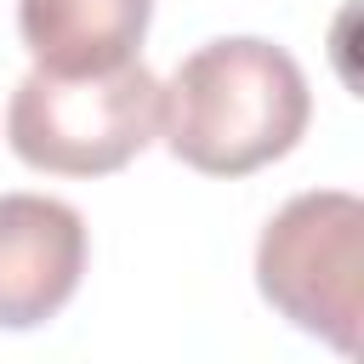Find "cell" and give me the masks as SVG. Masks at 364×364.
Listing matches in <instances>:
<instances>
[{
  "label": "cell",
  "mask_w": 364,
  "mask_h": 364,
  "mask_svg": "<svg viewBox=\"0 0 364 364\" xmlns=\"http://www.w3.org/2000/svg\"><path fill=\"white\" fill-rule=\"evenodd\" d=\"M313 119L301 63L256 34L210 40L159 85L165 148L205 176H250L284 159Z\"/></svg>",
  "instance_id": "1"
},
{
  "label": "cell",
  "mask_w": 364,
  "mask_h": 364,
  "mask_svg": "<svg viewBox=\"0 0 364 364\" xmlns=\"http://www.w3.org/2000/svg\"><path fill=\"white\" fill-rule=\"evenodd\" d=\"M159 136V80L142 57L108 74H23L6 108V142L51 176H108Z\"/></svg>",
  "instance_id": "2"
},
{
  "label": "cell",
  "mask_w": 364,
  "mask_h": 364,
  "mask_svg": "<svg viewBox=\"0 0 364 364\" xmlns=\"http://www.w3.org/2000/svg\"><path fill=\"white\" fill-rule=\"evenodd\" d=\"M262 296L341 358L358 353L364 313V205L347 188H313L273 210L256 245Z\"/></svg>",
  "instance_id": "3"
},
{
  "label": "cell",
  "mask_w": 364,
  "mask_h": 364,
  "mask_svg": "<svg viewBox=\"0 0 364 364\" xmlns=\"http://www.w3.org/2000/svg\"><path fill=\"white\" fill-rule=\"evenodd\" d=\"M85 273V216L51 193H0V330H34L68 307Z\"/></svg>",
  "instance_id": "4"
},
{
  "label": "cell",
  "mask_w": 364,
  "mask_h": 364,
  "mask_svg": "<svg viewBox=\"0 0 364 364\" xmlns=\"http://www.w3.org/2000/svg\"><path fill=\"white\" fill-rule=\"evenodd\" d=\"M154 0H17V34L40 74L85 80L125 68L148 34Z\"/></svg>",
  "instance_id": "5"
}]
</instances>
